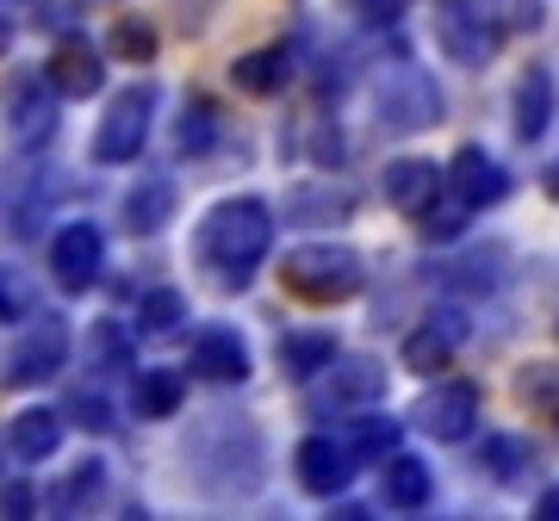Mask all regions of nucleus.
<instances>
[{
  "label": "nucleus",
  "instance_id": "1",
  "mask_svg": "<svg viewBox=\"0 0 559 521\" xmlns=\"http://www.w3.org/2000/svg\"><path fill=\"white\" fill-rule=\"evenodd\" d=\"M193 249H200V267L218 286H249L255 267L267 260V249H274V211L261 199H218L200 218Z\"/></svg>",
  "mask_w": 559,
  "mask_h": 521
},
{
  "label": "nucleus",
  "instance_id": "2",
  "mask_svg": "<svg viewBox=\"0 0 559 521\" xmlns=\"http://www.w3.org/2000/svg\"><path fill=\"white\" fill-rule=\"evenodd\" d=\"M193 460L212 497H249L261 484V435H249V422L237 416H212L193 435Z\"/></svg>",
  "mask_w": 559,
  "mask_h": 521
},
{
  "label": "nucleus",
  "instance_id": "3",
  "mask_svg": "<svg viewBox=\"0 0 559 521\" xmlns=\"http://www.w3.org/2000/svg\"><path fill=\"white\" fill-rule=\"evenodd\" d=\"M280 280L305 304H342L367 286V260L355 249H336V242H305L280 260Z\"/></svg>",
  "mask_w": 559,
  "mask_h": 521
},
{
  "label": "nucleus",
  "instance_id": "4",
  "mask_svg": "<svg viewBox=\"0 0 559 521\" xmlns=\"http://www.w3.org/2000/svg\"><path fill=\"white\" fill-rule=\"evenodd\" d=\"M373 112H380V131L417 137V131H429V124L441 119V87L429 81V69H417V62H392V69H380V81H373Z\"/></svg>",
  "mask_w": 559,
  "mask_h": 521
},
{
  "label": "nucleus",
  "instance_id": "5",
  "mask_svg": "<svg viewBox=\"0 0 559 521\" xmlns=\"http://www.w3.org/2000/svg\"><path fill=\"white\" fill-rule=\"evenodd\" d=\"M57 81L44 75V69H13L7 87H0V124H7V143L13 149H44V143L57 137Z\"/></svg>",
  "mask_w": 559,
  "mask_h": 521
},
{
  "label": "nucleus",
  "instance_id": "6",
  "mask_svg": "<svg viewBox=\"0 0 559 521\" xmlns=\"http://www.w3.org/2000/svg\"><path fill=\"white\" fill-rule=\"evenodd\" d=\"M62 366H69V323L57 311H38V317L20 329V341L7 348V373L0 379L13 385V391H32V385L57 379Z\"/></svg>",
  "mask_w": 559,
  "mask_h": 521
},
{
  "label": "nucleus",
  "instance_id": "7",
  "mask_svg": "<svg viewBox=\"0 0 559 521\" xmlns=\"http://www.w3.org/2000/svg\"><path fill=\"white\" fill-rule=\"evenodd\" d=\"M150 119H156V81H131L106 100V119L94 131V161H138L150 143Z\"/></svg>",
  "mask_w": 559,
  "mask_h": 521
},
{
  "label": "nucleus",
  "instance_id": "8",
  "mask_svg": "<svg viewBox=\"0 0 559 521\" xmlns=\"http://www.w3.org/2000/svg\"><path fill=\"white\" fill-rule=\"evenodd\" d=\"M100 267H106V237H100V223H62L57 237H50V280L62 286V292H87V286L100 280Z\"/></svg>",
  "mask_w": 559,
  "mask_h": 521
},
{
  "label": "nucleus",
  "instance_id": "9",
  "mask_svg": "<svg viewBox=\"0 0 559 521\" xmlns=\"http://www.w3.org/2000/svg\"><path fill=\"white\" fill-rule=\"evenodd\" d=\"M380 398H385V366L367 361V354H336L323 385L311 391L318 410H367V403H380Z\"/></svg>",
  "mask_w": 559,
  "mask_h": 521
},
{
  "label": "nucleus",
  "instance_id": "10",
  "mask_svg": "<svg viewBox=\"0 0 559 521\" xmlns=\"http://www.w3.org/2000/svg\"><path fill=\"white\" fill-rule=\"evenodd\" d=\"M411 416H417V428L423 435H436V441H466L473 422H479V385H466V379L436 385V391H423L417 398Z\"/></svg>",
  "mask_w": 559,
  "mask_h": 521
},
{
  "label": "nucleus",
  "instance_id": "11",
  "mask_svg": "<svg viewBox=\"0 0 559 521\" xmlns=\"http://www.w3.org/2000/svg\"><path fill=\"white\" fill-rule=\"evenodd\" d=\"M436 44L460 62V69H485V62H491V50H498V32L473 13V0H441Z\"/></svg>",
  "mask_w": 559,
  "mask_h": 521
},
{
  "label": "nucleus",
  "instance_id": "12",
  "mask_svg": "<svg viewBox=\"0 0 559 521\" xmlns=\"http://www.w3.org/2000/svg\"><path fill=\"white\" fill-rule=\"evenodd\" d=\"M448 186H454L460 211H479V205H498L503 193H510V174L498 168V156H485L479 143H466V149H454V161H448Z\"/></svg>",
  "mask_w": 559,
  "mask_h": 521
},
{
  "label": "nucleus",
  "instance_id": "13",
  "mask_svg": "<svg viewBox=\"0 0 559 521\" xmlns=\"http://www.w3.org/2000/svg\"><path fill=\"white\" fill-rule=\"evenodd\" d=\"M44 75L57 81L62 100H87V94L106 87V57L87 38H62L57 50H50V62H44Z\"/></svg>",
  "mask_w": 559,
  "mask_h": 521
},
{
  "label": "nucleus",
  "instance_id": "14",
  "mask_svg": "<svg viewBox=\"0 0 559 521\" xmlns=\"http://www.w3.org/2000/svg\"><path fill=\"white\" fill-rule=\"evenodd\" d=\"M293 472H299V484L311 497H336L342 484L355 478V453L336 447L330 435H311V441H299V453H293Z\"/></svg>",
  "mask_w": 559,
  "mask_h": 521
},
{
  "label": "nucleus",
  "instance_id": "15",
  "mask_svg": "<svg viewBox=\"0 0 559 521\" xmlns=\"http://www.w3.org/2000/svg\"><path fill=\"white\" fill-rule=\"evenodd\" d=\"M193 373L212 385H242L249 379V348L237 329H200L193 336Z\"/></svg>",
  "mask_w": 559,
  "mask_h": 521
},
{
  "label": "nucleus",
  "instance_id": "16",
  "mask_svg": "<svg viewBox=\"0 0 559 521\" xmlns=\"http://www.w3.org/2000/svg\"><path fill=\"white\" fill-rule=\"evenodd\" d=\"M436 161H417V156H404V161H385V205L392 211H404V218H423L429 205H436Z\"/></svg>",
  "mask_w": 559,
  "mask_h": 521
},
{
  "label": "nucleus",
  "instance_id": "17",
  "mask_svg": "<svg viewBox=\"0 0 559 521\" xmlns=\"http://www.w3.org/2000/svg\"><path fill=\"white\" fill-rule=\"evenodd\" d=\"M62 447V410H20L13 416V428H7V453L20 465H44L50 453Z\"/></svg>",
  "mask_w": 559,
  "mask_h": 521
},
{
  "label": "nucleus",
  "instance_id": "18",
  "mask_svg": "<svg viewBox=\"0 0 559 521\" xmlns=\"http://www.w3.org/2000/svg\"><path fill=\"white\" fill-rule=\"evenodd\" d=\"M460 336H466V323H460L454 311L429 317L423 329L404 336V366H411V373H436V366H448L454 361V348H460Z\"/></svg>",
  "mask_w": 559,
  "mask_h": 521
},
{
  "label": "nucleus",
  "instance_id": "19",
  "mask_svg": "<svg viewBox=\"0 0 559 521\" xmlns=\"http://www.w3.org/2000/svg\"><path fill=\"white\" fill-rule=\"evenodd\" d=\"M355 211V193L342 181H305L286 193V223H342Z\"/></svg>",
  "mask_w": 559,
  "mask_h": 521
},
{
  "label": "nucleus",
  "instance_id": "20",
  "mask_svg": "<svg viewBox=\"0 0 559 521\" xmlns=\"http://www.w3.org/2000/svg\"><path fill=\"white\" fill-rule=\"evenodd\" d=\"M180 398H187V379H180L175 366H143L138 379H131V416H143V422L175 416Z\"/></svg>",
  "mask_w": 559,
  "mask_h": 521
},
{
  "label": "nucleus",
  "instance_id": "21",
  "mask_svg": "<svg viewBox=\"0 0 559 521\" xmlns=\"http://www.w3.org/2000/svg\"><path fill=\"white\" fill-rule=\"evenodd\" d=\"M168 218H175V181H138L131 193H124V223H131V237H156V230H168Z\"/></svg>",
  "mask_w": 559,
  "mask_h": 521
},
{
  "label": "nucleus",
  "instance_id": "22",
  "mask_svg": "<svg viewBox=\"0 0 559 521\" xmlns=\"http://www.w3.org/2000/svg\"><path fill=\"white\" fill-rule=\"evenodd\" d=\"M230 81H237L242 94H255V100H267V94H280L286 81H293V57L286 50H249V57L230 62Z\"/></svg>",
  "mask_w": 559,
  "mask_h": 521
},
{
  "label": "nucleus",
  "instance_id": "23",
  "mask_svg": "<svg viewBox=\"0 0 559 521\" xmlns=\"http://www.w3.org/2000/svg\"><path fill=\"white\" fill-rule=\"evenodd\" d=\"M330 361H336V336H323V329L280 336V373H286V379H311V373H323Z\"/></svg>",
  "mask_w": 559,
  "mask_h": 521
},
{
  "label": "nucleus",
  "instance_id": "24",
  "mask_svg": "<svg viewBox=\"0 0 559 521\" xmlns=\"http://www.w3.org/2000/svg\"><path fill=\"white\" fill-rule=\"evenodd\" d=\"M380 497L392 502V509H423V502L436 497V478H429V465L411 460V453H399V460L385 465L380 478Z\"/></svg>",
  "mask_w": 559,
  "mask_h": 521
},
{
  "label": "nucleus",
  "instance_id": "25",
  "mask_svg": "<svg viewBox=\"0 0 559 521\" xmlns=\"http://www.w3.org/2000/svg\"><path fill=\"white\" fill-rule=\"evenodd\" d=\"M547 119H554V81H547V69H528L516 81V137L535 143L547 131Z\"/></svg>",
  "mask_w": 559,
  "mask_h": 521
},
{
  "label": "nucleus",
  "instance_id": "26",
  "mask_svg": "<svg viewBox=\"0 0 559 521\" xmlns=\"http://www.w3.org/2000/svg\"><path fill=\"white\" fill-rule=\"evenodd\" d=\"M100 490H106V465L100 460H81L62 484H50V490H44V502H50L57 516H81V509L100 497Z\"/></svg>",
  "mask_w": 559,
  "mask_h": 521
},
{
  "label": "nucleus",
  "instance_id": "27",
  "mask_svg": "<svg viewBox=\"0 0 559 521\" xmlns=\"http://www.w3.org/2000/svg\"><path fill=\"white\" fill-rule=\"evenodd\" d=\"M218 106L205 100V94H193V100L180 106V124H175V143H180V156H205L212 143H218Z\"/></svg>",
  "mask_w": 559,
  "mask_h": 521
},
{
  "label": "nucleus",
  "instance_id": "28",
  "mask_svg": "<svg viewBox=\"0 0 559 521\" xmlns=\"http://www.w3.org/2000/svg\"><path fill=\"white\" fill-rule=\"evenodd\" d=\"M180 317H187V299H180L175 286H156V292L138 299V336H175Z\"/></svg>",
  "mask_w": 559,
  "mask_h": 521
},
{
  "label": "nucleus",
  "instance_id": "29",
  "mask_svg": "<svg viewBox=\"0 0 559 521\" xmlns=\"http://www.w3.org/2000/svg\"><path fill=\"white\" fill-rule=\"evenodd\" d=\"M473 13L503 38V32H535L540 25V0H473Z\"/></svg>",
  "mask_w": 559,
  "mask_h": 521
},
{
  "label": "nucleus",
  "instance_id": "30",
  "mask_svg": "<svg viewBox=\"0 0 559 521\" xmlns=\"http://www.w3.org/2000/svg\"><path fill=\"white\" fill-rule=\"evenodd\" d=\"M87 366H100V373H119V366H131V341H124V329H119L112 317L87 329Z\"/></svg>",
  "mask_w": 559,
  "mask_h": 521
},
{
  "label": "nucleus",
  "instance_id": "31",
  "mask_svg": "<svg viewBox=\"0 0 559 521\" xmlns=\"http://www.w3.org/2000/svg\"><path fill=\"white\" fill-rule=\"evenodd\" d=\"M485 465H491V478L516 484L522 465H535V447H528V441H510V435H491V441H485Z\"/></svg>",
  "mask_w": 559,
  "mask_h": 521
},
{
  "label": "nucleus",
  "instance_id": "32",
  "mask_svg": "<svg viewBox=\"0 0 559 521\" xmlns=\"http://www.w3.org/2000/svg\"><path fill=\"white\" fill-rule=\"evenodd\" d=\"M112 57L150 62V57H156V32H150L143 20H119V25H112Z\"/></svg>",
  "mask_w": 559,
  "mask_h": 521
},
{
  "label": "nucleus",
  "instance_id": "33",
  "mask_svg": "<svg viewBox=\"0 0 559 521\" xmlns=\"http://www.w3.org/2000/svg\"><path fill=\"white\" fill-rule=\"evenodd\" d=\"M498 249H485V255H466V260H460V274H448V280H454V286H466V292H479V286H485V292H491V286H498Z\"/></svg>",
  "mask_w": 559,
  "mask_h": 521
},
{
  "label": "nucleus",
  "instance_id": "34",
  "mask_svg": "<svg viewBox=\"0 0 559 521\" xmlns=\"http://www.w3.org/2000/svg\"><path fill=\"white\" fill-rule=\"evenodd\" d=\"M392 447H399V422L392 416L355 422V453H392Z\"/></svg>",
  "mask_w": 559,
  "mask_h": 521
},
{
  "label": "nucleus",
  "instance_id": "35",
  "mask_svg": "<svg viewBox=\"0 0 559 521\" xmlns=\"http://www.w3.org/2000/svg\"><path fill=\"white\" fill-rule=\"evenodd\" d=\"M20 317H32V286L13 267H0V323H20Z\"/></svg>",
  "mask_w": 559,
  "mask_h": 521
},
{
  "label": "nucleus",
  "instance_id": "36",
  "mask_svg": "<svg viewBox=\"0 0 559 521\" xmlns=\"http://www.w3.org/2000/svg\"><path fill=\"white\" fill-rule=\"evenodd\" d=\"M516 391L535 403V410H559V373H554V366H535V373H522Z\"/></svg>",
  "mask_w": 559,
  "mask_h": 521
},
{
  "label": "nucleus",
  "instance_id": "37",
  "mask_svg": "<svg viewBox=\"0 0 559 521\" xmlns=\"http://www.w3.org/2000/svg\"><path fill=\"white\" fill-rule=\"evenodd\" d=\"M69 416H75L81 428H94V435H106V428H112V410H106V398H94V391H81V398L69 403Z\"/></svg>",
  "mask_w": 559,
  "mask_h": 521
},
{
  "label": "nucleus",
  "instance_id": "38",
  "mask_svg": "<svg viewBox=\"0 0 559 521\" xmlns=\"http://www.w3.org/2000/svg\"><path fill=\"white\" fill-rule=\"evenodd\" d=\"M348 7H355V13H360L367 25H385L392 13H399V0H348Z\"/></svg>",
  "mask_w": 559,
  "mask_h": 521
},
{
  "label": "nucleus",
  "instance_id": "39",
  "mask_svg": "<svg viewBox=\"0 0 559 521\" xmlns=\"http://www.w3.org/2000/svg\"><path fill=\"white\" fill-rule=\"evenodd\" d=\"M32 490H20V484H13V490H7V497H0V509H7V516H25V509H32Z\"/></svg>",
  "mask_w": 559,
  "mask_h": 521
},
{
  "label": "nucleus",
  "instance_id": "40",
  "mask_svg": "<svg viewBox=\"0 0 559 521\" xmlns=\"http://www.w3.org/2000/svg\"><path fill=\"white\" fill-rule=\"evenodd\" d=\"M540 516H547V521H559V484L547 490V497H540Z\"/></svg>",
  "mask_w": 559,
  "mask_h": 521
},
{
  "label": "nucleus",
  "instance_id": "41",
  "mask_svg": "<svg viewBox=\"0 0 559 521\" xmlns=\"http://www.w3.org/2000/svg\"><path fill=\"white\" fill-rule=\"evenodd\" d=\"M7 50H13V20L0 13V57H7Z\"/></svg>",
  "mask_w": 559,
  "mask_h": 521
},
{
  "label": "nucleus",
  "instance_id": "42",
  "mask_svg": "<svg viewBox=\"0 0 559 521\" xmlns=\"http://www.w3.org/2000/svg\"><path fill=\"white\" fill-rule=\"evenodd\" d=\"M547 193H554V199H559V168H554V174H547Z\"/></svg>",
  "mask_w": 559,
  "mask_h": 521
}]
</instances>
